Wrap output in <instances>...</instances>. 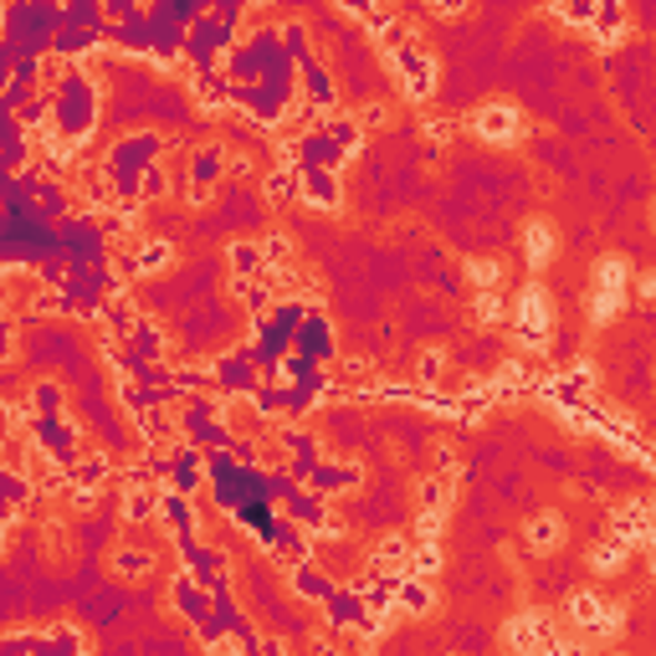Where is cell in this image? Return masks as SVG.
Returning a JSON list of instances; mask_svg holds the SVG:
<instances>
[{
    "instance_id": "3957f363",
    "label": "cell",
    "mask_w": 656,
    "mask_h": 656,
    "mask_svg": "<svg viewBox=\"0 0 656 656\" xmlns=\"http://www.w3.org/2000/svg\"><path fill=\"white\" fill-rule=\"evenodd\" d=\"M523 242H528V262H534V268H549V256H554L549 226H528V236H523Z\"/></svg>"
},
{
    "instance_id": "6da1fadb",
    "label": "cell",
    "mask_w": 656,
    "mask_h": 656,
    "mask_svg": "<svg viewBox=\"0 0 656 656\" xmlns=\"http://www.w3.org/2000/svg\"><path fill=\"white\" fill-rule=\"evenodd\" d=\"M620 297H626V262L605 256L601 272H595V319H610L620 309Z\"/></svg>"
},
{
    "instance_id": "7a4b0ae2",
    "label": "cell",
    "mask_w": 656,
    "mask_h": 656,
    "mask_svg": "<svg viewBox=\"0 0 656 656\" xmlns=\"http://www.w3.org/2000/svg\"><path fill=\"white\" fill-rule=\"evenodd\" d=\"M549 319H554L549 293H544V287H523L518 309H513V323H518L528 339H544V334H549Z\"/></svg>"
}]
</instances>
